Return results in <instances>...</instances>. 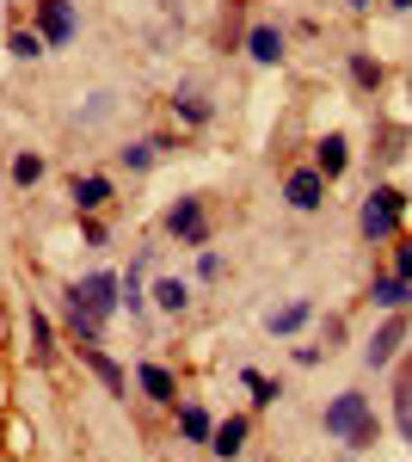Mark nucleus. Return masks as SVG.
<instances>
[{
  "mask_svg": "<svg viewBox=\"0 0 412 462\" xmlns=\"http://www.w3.org/2000/svg\"><path fill=\"white\" fill-rule=\"evenodd\" d=\"M320 426H326V438H339L344 450H370L376 444V413H370V394H357V389H344L326 401V413H320Z\"/></svg>",
  "mask_w": 412,
  "mask_h": 462,
  "instance_id": "1",
  "label": "nucleus"
},
{
  "mask_svg": "<svg viewBox=\"0 0 412 462\" xmlns=\"http://www.w3.org/2000/svg\"><path fill=\"white\" fill-rule=\"evenodd\" d=\"M400 216H407V191L376 185V191L363 198V210H357V228H363V241H394V235H400Z\"/></svg>",
  "mask_w": 412,
  "mask_h": 462,
  "instance_id": "2",
  "label": "nucleus"
},
{
  "mask_svg": "<svg viewBox=\"0 0 412 462\" xmlns=\"http://www.w3.org/2000/svg\"><path fill=\"white\" fill-rule=\"evenodd\" d=\"M117 290H124V284H117L111 272H93L87 284H69V302H80L93 320H111V315H117V302H124Z\"/></svg>",
  "mask_w": 412,
  "mask_h": 462,
  "instance_id": "3",
  "label": "nucleus"
},
{
  "mask_svg": "<svg viewBox=\"0 0 412 462\" xmlns=\"http://www.w3.org/2000/svg\"><path fill=\"white\" fill-rule=\"evenodd\" d=\"M167 235L185 241V247H204L209 241V216H204V198H179L167 210Z\"/></svg>",
  "mask_w": 412,
  "mask_h": 462,
  "instance_id": "4",
  "label": "nucleus"
},
{
  "mask_svg": "<svg viewBox=\"0 0 412 462\" xmlns=\"http://www.w3.org/2000/svg\"><path fill=\"white\" fill-rule=\"evenodd\" d=\"M407 309H394V315L381 320L376 327V339H370V346H363V364H370V370H381V364H394V352H400V339H407Z\"/></svg>",
  "mask_w": 412,
  "mask_h": 462,
  "instance_id": "5",
  "label": "nucleus"
},
{
  "mask_svg": "<svg viewBox=\"0 0 412 462\" xmlns=\"http://www.w3.org/2000/svg\"><path fill=\"white\" fill-rule=\"evenodd\" d=\"M283 198H289V210H320L326 204V173L320 167H296L289 185H283Z\"/></svg>",
  "mask_w": 412,
  "mask_h": 462,
  "instance_id": "6",
  "label": "nucleus"
},
{
  "mask_svg": "<svg viewBox=\"0 0 412 462\" xmlns=\"http://www.w3.org/2000/svg\"><path fill=\"white\" fill-rule=\"evenodd\" d=\"M37 32H43V43H69L74 37V0H37Z\"/></svg>",
  "mask_w": 412,
  "mask_h": 462,
  "instance_id": "7",
  "label": "nucleus"
},
{
  "mask_svg": "<svg viewBox=\"0 0 412 462\" xmlns=\"http://www.w3.org/2000/svg\"><path fill=\"white\" fill-rule=\"evenodd\" d=\"M370 302H376V309H388V315H394V309H412V278H400V272L376 278V284H370Z\"/></svg>",
  "mask_w": 412,
  "mask_h": 462,
  "instance_id": "8",
  "label": "nucleus"
},
{
  "mask_svg": "<svg viewBox=\"0 0 412 462\" xmlns=\"http://www.w3.org/2000/svg\"><path fill=\"white\" fill-rule=\"evenodd\" d=\"M246 56H252L259 69L283 62V32H277V25H252V32H246Z\"/></svg>",
  "mask_w": 412,
  "mask_h": 462,
  "instance_id": "9",
  "label": "nucleus"
},
{
  "mask_svg": "<svg viewBox=\"0 0 412 462\" xmlns=\"http://www.w3.org/2000/svg\"><path fill=\"white\" fill-rule=\"evenodd\" d=\"M105 204H111V179H105V173H87V179H74V210H80V216L105 210Z\"/></svg>",
  "mask_w": 412,
  "mask_h": 462,
  "instance_id": "10",
  "label": "nucleus"
},
{
  "mask_svg": "<svg viewBox=\"0 0 412 462\" xmlns=\"http://www.w3.org/2000/svg\"><path fill=\"white\" fill-rule=\"evenodd\" d=\"M246 431H252V420H241V413H234V420H222L215 438H209V450H215V457H241V450H246Z\"/></svg>",
  "mask_w": 412,
  "mask_h": 462,
  "instance_id": "11",
  "label": "nucleus"
},
{
  "mask_svg": "<svg viewBox=\"0 0 412 462\" xmlns=\"http://www.w3.org/2000/svg\"><path fill=\"white\" fill-rule=\"evenodd\" d=\"M394 420H400V438L412 444V357L400 364V376H394Z\"/></svg>",
  "mask_w": 412,
  "mask_h": 462,
  "instance_id": "12",
  "label": "nucleus"
},
{
  "mask_svg": "<svg viewBox=\"0 0 412 462\" xmlns=\"http://www.w3.org/2000/svg\"><path fill=\"white\" fill-rule=\"evenodd\" d=\"M142 394H148V401H160V407H172V401H179L172 370H160V364H142Z\"/></svg>",
  "mask_w": 412,
  "mask_h": 462,
  "instance_id": "13",
  "label": "nucleus"
},
{
  "mask_svg": "<svg viewBox=\"0 0 412 462\" xmlns=\"http://www.w3.org/2000/svg\"><path fill=\"white\" fill-rule=\"evenodd\" d=\"M344 161H351V154H344V136H326V143L314 148V167L326 173V185H333V179L344 173Z\"/></svg>",
  "mask_w": 412,
  "mask_h": 462,
  "instance_id": "14",
  "label": "nucleus"
},
{
  "mask_svg": "<svg viewBox=\"0 0 412 462\" xmlns=\"http://www.w3.org/2000/svg\"><path fill=\"white\" fill-rule=\"evenodd\" d=\"M160 148H172L167 136H148V143H130V148H117V161H124V167H154V161H160Z\"/></svg>",
  "mask_w": 412,
  "mask_h": 462,
  "instance_id": "15",
  "label": "nucleus"
},
{
  "mask_svg": "<svg viewBox=\"0 0 412 462\" xmlns=\"http://www.w3.org/2000/svg\"><path fill=\"white\" fill-rule=\"evenodd\" d=\"M32 357H37V364H50V357H56V327H50L43 309H32Z\"/></svg>",
  "mask_w": 412,
  "mask_h": 462,
  "instance_id": "16",
  "label": "nucleus"
},
{
  "mask_svg": "<svg viewBox=\"0 0 412 462\" xmlns=\"http://www.w3.org/2000/svg\"><path fill=\"white\" fill-rule=\"evenodd\" d=\"M351 80H357L363 93H381V80H388V69H381L376 56H363V50H357V56H351Z\"/></svg>",
  "mask_w": 412,
  "mask_h": 462,
  "instance_id": "17",
  "label": "nucleus"
},
{
  "mask_svg": "<svg viewBox=\"0 0 412 462\" xmlns=\"http://www.w3.org/2000/svg\"><path fill=\"white\" fill-rule=\"evenodd\" d=\"M80 357H87V364L99 370V383H105L111 394H124V389H130V383H124V370H117V364H111V357H105L99 346H80Z\"/></svg>",
  "mask_w": 412,
  "mask_h": 462,
  "instance_id": "18",
  "label": "nucleus"
},
{
  "mask_svg": "<svg viewBox=\"0 0 412 462\" xmlns=\"http://www.w3.org/2000/svg\"><path fill=\"white\" fill-rule=\"evenodd\" d=\"M179 431H185L191 444H209V438H215V420H209L204 407H179Z\"/></svg>",
  "mask_w": 412,
  "mask_h": 462,
  "instance_id": "19",
  "label": "nucleus"
},
{
  "mask_svg": "<svg viewBox=\"0 0 412 462\" xmlns=\"http://www.w3.org/2000/svg\"><path fill=\"white\" fill-rule=\"evenodd\" d=\"M6 50H13V62H37L50 43H43V32H13V37H6Z\"/></svg>",
  "mask_w": 412,
  "mask_h": 462,
  "instance_id": "20",
  "label": "nucleus"
},
{
  "mask_svg": "<svg viewBox=\"0 0 412 462\" xmlns=\"http://www.w3.org/2000/svg\"><path fill=\"white\" fill-rule=\"evenodd\" d=\"M154 302H160L167 315H185V302H191V290L179 284V278H160V284H154Z\"/></svg>",
  "mask_w": 412,
  "mask_h": 462,
  "instance_id": "21",
  "label": "nucleus"
},
{
  "mask_svg": "<svg viewBox=\"0 0 412 462\" xmlns=\"http://www.w3.org/2000/svg\"><path fill=\"white\" fill-rule=\"evenodd\" d=\"M308 315H314L308 302H289V309H271V320H265V327H271V333H296Z\"/></svg>",
  "mask_w": 412,
  "mask_h": 462,
  "instance_id": "22",
  "label": "nucleus"
},
{
  "mask_svg": "<svg viewBox=\"0 0 412 462\" xmlns=\"http://www.w3.org/2000/svg\"><path fill=\"white\" fill-rule=\"evenodd\" d=\"M172 111H179L185 124H209V99H204V93H179V99H172Z\"/></svg>",
  "mask_w": 412,
  "mask_h": 462,
  "instance_id": "23",
  "label": "nucleus"
},
{
  "mask_svg": "<svg viewBox=\"0 0 412 462\" xmlns=\"http://www.w3.org/2000/svg\"><path fill=\"white\" fill-rule=\"evenodd\" d=\"M241 383H246V389H252V407H271L277 394H283V389H277V383H271V376H259V370H246Z\"/></svg>",
  "mask_w": 412,
  "mask_h": 462,
  "instance_id": "24",
  "label": "nucleus"
},
{
  "mask_svg": "<svg viewBox=\"0 0 412 462\" xmlns=\"http://www.w3.org/2000/svg\"><path fill=\"white\" fill-rule=\"evenodd\" d=\"M37 179H43V154H19V161H13V185H25V191H32Z\"/></svg>",
  "mask_w": 412,
  "mask_h": 462,
  "instance_id": "25",
  "label": "nucleus"
},
{
  "mask_svg": "<svg viewBox=\"0 0 412 462\" xmlns=\"http://www.w3.org/2000/svg\"><path fill=\"white\" fill-rule=\"evenodd\" d=\"M394 272H400V278H412V241H400V247H394Z\"/></svg>",
  "mask_w": 412,
  "mask_h": 462,
  "instance_id": "26",
  "label": "nucleus"
},
{
  "mask_svg": "<svg viewBox=\"0 0 412 462\" xmlns=\"http://www.w3.org/2000/svg\"><path fill=\"white\" fill-rule=\"evenodd\" d=\"M344 6H351V13H370V6H376V0H344Z\"/></svg>",
  "mask_w": 412,
  "mask_h": 462,
  "instance_id": "27",
  "label": "nucleus"
},
{
  "mask_svg": "<svg viewBox=\"0 0 412 462\" xmlns=\"http://www.w3.org/2000/svg\"><path fill=\"white\" fill-rule=\"evenodd\" d=\"M388 6H394V13H407V6H412V0H388Z\"/></svg>",
  "mask_w": 412,
  "mask_h": 462,
  "instance_id": "28",
  "label": "nucleus"
}]
</instances>
